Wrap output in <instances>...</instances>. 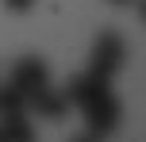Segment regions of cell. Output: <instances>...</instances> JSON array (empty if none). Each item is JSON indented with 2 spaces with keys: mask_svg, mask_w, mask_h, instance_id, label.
Returning a JSON list of instances; mask_svg holds the SVG:
<instances>
[{
  "mask_svg": "<svg viewBox=\"0 0 146 142\" xmlns=\"http://www.w3.org/2000/svg\"><path fill=\"white\" fill-rule=\"evenodd\" d=\"M27 112H38L42 119H62V115L69 112V104H66V96H62V89H38L35 96L27 100Z\"/></svg>",
  "mask_w": 146,
  "mask_h": 142,
  "instance_id": "obj_4",
  "label": "cell"
},
{
  "mask_svg": "<svg viewBox=\"0 0 146 142\" xmlns=\"http://www.w3.org/2000/svg\"><path fill=\"white\" fill-rule=\"evenodd\" d=\"M8 85H12L15 92H23V100H31L38 89H46V85H50V69H46V61H42V58L27 54V58H19V61L12 65Z\"/></svg>",
  "mask_w": 146,
  "mask_h": 142,
  "instance_id": "obj_3",
  "label": "cell"
},
{
  "mask_svg": "<svg viewBox=\"0 0 146 142\" xmlns=\"http://www.w3.org/2000/svg\"><path fill=\"white\" fill-rule=\"evenodd\" d=\"M123 61H127V42H123V35H115V31H100L96 42H92V58H88V69H85V73H92L96 81H108V85H111V77L123 69Z\"/></svg>",
  "mask_w": 146,
  "mask_h": 142,
  "instance_id": "obj_2",
  "label": "cell"
},
{
  "mask_svg": "<svg viewBox=\"0 0 146 142\" xmlns=\"http://www.w3.org/2000/svg\"><path fill=\"white\" fill-rule=\"evenodd\" d=\"M0 115H27V100L23 92H15L12 85H0Z\"/></svg>",
  "mask_w": 146,
  "mask_h": 142,
  "instance_id": "obj_5",
  "label": "cell"
},
{
  "mask_svg": "<svg viewBox=\"0 0 146 142\" xmlns=\"http://www.w3.org/2000/svg\"><path fill=\"white\" fill-rule=\"evenodd\" d=\"M111 4H135V0H111Z\"/></svg>",
  "mask_w": 146,
  "mask_h": 142,
  "instance_id": "obj_8",
  "label": "cell"
},
{
  "mask_svg": "<svg viewBox=\"0 0 146 142\" xmlns=\"http://www.w3.org/2000/svg\"><path fill=\"white\" fill-rule=\"evenodd\" d=\"M77 112L85 115V127H88V135H92V138H108V135H115L119 119H123V108H119V100H115V92H111V85L96 89L92 96L77 108Z\"/></svg>",
  "mask_w": 146,
  "mask_h": 142,
  "instance_id": "obj_1",
  "label": "cell"
},
{
  "mask_svg": "<svg viewBox=\"0 0 146 142\" xmlns=\"http://www.w3.org/2000/svg\"><path fill=\"white\" fill-rule=\"evenodd\" d=\"M0 138H19L27 142L31 138V123L23 115H0Z\"/></svg>",
  "mask_w": 146,
  "mask_h": 142,
  "instance_id": "obj_6",
  "label": "cell"
},
{
  "mask_svg": "<svg viewBox=\"0 0 146 142\" xmlns=\"http://www.w3.org/2000/svg\"><path fill=\"white\" fill-rule=\"evenodd\" d=\"M31 4H35V0H8V8H12V12H27Z\"/></svg>",
  "mask_w": 146,
  "mask_h": 142,
  "instance_id": "obj_7",
  "label": "cell"
}]
</instances>
